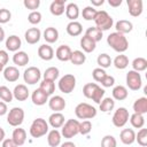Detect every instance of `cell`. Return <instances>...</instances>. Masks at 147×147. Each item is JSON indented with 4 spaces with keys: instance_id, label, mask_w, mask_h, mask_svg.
<instances>
[{
    "instance_id": "cell-2",
    "label": "cell",
    "mask_w": 147,
    "mask_h": 147,
    "mask_svg": "<svg viewBox=\"0 0 147 147\" xmlns=\"http://www.w3.org/2000/svg\"><path fill=\"white\" fill-rule=\"evenodd\" d=\"M94 23H95V28H98L100 31H106L113 26L114 21L113 17L106 10H98L94 18Z\"/></svg>"
},
{
    "instance_id": "cell-37",
    "label": "cell",
    "mask_w": 147,
    "mask_h": 147,
    "mask_svg": "<svg viewBox=\"0 0 147 147\" xmlns=\"http://www.w3.org/2000/svg\"><path fill=\"white\" fill-rule=\"evenodd\" d=\"M39 88H40L44 93H46L47 95H52V94L54 93V91H55V84H54L53 80L44 79V80L40 83Z\"/></svg>"
},
{
    "instance_id": "cell-18",
    "label": "cell",
    "mask_w": 147,
    "mask_h": 147,
    "mask_svg": "<svg viewBox=\"0 0 147 147\" xmlns=\"http://www.w3.org/2000/svg\"><path fill=\"white\" fill-rule=\"evenodd\" d=\"M38 55L44 61H51L54 57V51H53V48L49 45L44 44V45L39 46V48H38Z\"/></svg>"
},
{
    "instance_id": "cell-22",
    "label": "cell",
    "mask_w": 147,
    "mask_h": 147,
    "mask_svg": "<svg viewBox=\"0 0 147 147\" xmlns=\"http://www.w3.org/2000/svg\"><path fill=\"white\" fill-rule=\"evenodd\" d=\"M11 139L14 140V142L17 145V146H22L24 145L25 140H26V132L24 129H21V127H17L13 131V136H11Z\"/></svg>"
},
{
    "instance_id": "cell-20",
    "label": "cell",
    "mask_w": 147,
    "mask_h": 147,
    "mask_svg": "<svg viewBox=\"0 0 147 147\" xmlns=\"http://www.w3.org/2000/svg\"><path fill=\"white\" fill-rule=\"evenodd\" d=\"M31 99H32V102L36 106H42L48 101V95L46 93H44L40 88H37L32 92Z\"/></svg>"
},
{
    "instance_id": "cell-32",
    "label": "cell",
    "mask_w": 147,
    "mask_h": 147,
    "mask_svg": "<svg viewBox=\"0 0 147 147\" xmlns=\"http://www.w3.org/2000/svg\"><path fill=\"white\" fill-rule=\"evenodd\" d=\"M65 15H67V17L69 20H71V22L75 21L76 18H78V16H79V8H78V6L76 3H74V2L68 3V6L65 7Z\"/></svg>"
},
{
    "instance_id": "cell-50",
    "label": "cell",
    "mask_w": 147,
    "mask_h": 147,
    "mask_svg": "<svg viewBox=\"0 0 147 147\" xmlns=\"http://www.w3.org/2000/svg\"><path fill=\"white\" fill-rule=\"evenodd\" d=\"M10 18H11V13L6 8H1L0 9V24L8 23Z\"/></svg>"
},
{
    "instance_id": "cell-26",
    "label": "cell",
    "mask_w": 147,
    "mask_h": 147,
    "mask_svg": "<svg viewBox=\"0 0 147 147\" xmlns=\"http://www.w3.org/2000/svg\"><path fill=\"white\" fill-rule=\"evenodd\" d=\"M113 99L118 100V101H123L127 98V88L123 85H117L113 88Z\"/></svg>"
},
{
    "instance_id": "cell-8",
    "label": "cell",
    "mask_w": 147,
    "mask_h": 147,
    "mask_svg": "<svg viewBox=\"0 0 147 147\" xmlns=\"http://www.w3.org/2000/svg\"><path fill=\"white\" fill-rule=\"evenodd\" d=\"M130 118V115H129V110L125 108V107H119L113 115V124L116 126V127H123L127 121Z\"/></svg>"
},
{
    "instance_id": "cell-27",
    "label": "cell",
    "mask_w": 147,
    "mask_h": 147,
    "mask_svg": "<svg viewBox=\"0 0 147 147\" xmlns=\"http://www.w3.org/2000/svg\"><path fill=\"white\" fill-rule=\"evenodd\" d=\"M133 110L137 114L144 115L147 113V98L141 96L139 99H137L133 103Z\"/></svg>"
},
{
    "instance_id": "cell-40",
    "label": "cell",
    "mask_w": 147,
    "mask_h": 147,
    "mask_svg": "<svg viewBox=\"0 0 147 147\" xmlns=\"http://www.w3.org/2000/svg\"><path fill=\"white\" fill-rule=\"evenodd\" d=\"M96 62H98V64L100 65L101 69L109 68V67L111 65V63H113L111 57H110L107 53H102V54H100V55L98 56V59H96Z\"/></svg>"
},
{
    "instance_id": "cell-56",
    "label": "cell",
    "mask_w": 147,
    "mask_h": 147,
    "mask_svg": "<svg viewBox=\"0 0 147 147\" xmlns=\"http://www.w3.org/2000/svg\"><path fill=\"white\" fill-rule=\"evenodd\" d=\"M7 111H8V108H7L6 102L0 101V116H3L5 114H7Z\"/></svg>"
},
{
    "instance_id": "cell-12",
    "label": "cell",
    "mask_w": 147,
    "mask_h": 147,
    "mask_svg": "<svg viewBox=\"0 0 147 147\" xmlns=\"http://www.w3.org/2000/svg\"><path fill=\"white\" fill-rule=\"evenodd\" d=\"M71 53H72V51L68 45H61L56 48L55 56L57 60H60L62 62H67V61H70Z\"/></svg>"
},
{
    "instance_id": "cell-34",
    "label": "cell",
    "mask_w": 147,
    "mask_h": 147,
    "mask_svg": "<svg viewBox=\"0 0 147 147\" xmlns=\"http://www.w3.org/2000/svg\"><path fill=\"white\" fill-rule=\"evenodd\" d=\"M113 63H114L115 68H117L119 70H123L129 65V57L124 54H119L114 59Z\"/></svg>"
},
{
    "instance_id": "cell-46",
    "label": "cell",
    "mask_w": 147,
    "mask_h": 147,
    "mask_svg": "<svg viewBox=\"0 0 147 147\" xmlns=\"http://www.w3.org/2000/svg\"><path fill=\"white\" fill-rule=\"evenodd\" d=\"M117 146V141L115 139V137L107 134L102 138L101 140V147H116Z\"/></svg>"
},
{
    "instance_id": "cell-38",
    "label": "cell",
    "mask_w": 147,
    "mask_h": 147,
    "mask_svg": "<svg viewBox=\"0 0 147 147\" xmlns=\"http://www.w3.org/2000/svg\"><path fill=\"white\" fill-rule=\"evenodd\" d=\"M130 123L133 127L136 129H141L144 127V124H145V118H144V115H140V114H132L130 116Z\"/></svg>"
},
{
    "instance_id": "cell-16",
    "label": "cell",
    "mask_w": 147,
    "mask_h": 147,
    "mask_svg": "<svg viewBox=\"0 0 147 147\" xmlns=\"http://www.w3.org/2000/svg\"><path fill=\"white\" fill-rule=\"evenodd\" d=\"M21 46H22V41H21L20 37H17L16 34H11L6 39V48L10 52L16 53Z\"/></svg>"
},
{
    "instance_id": "cell-62",
    "label": "cell",
    "mask_w": 147,
    "mask_h": 147,
    "mask_svg": "<svg viewBox=\"0 0 147 147\" xmlns=\"http://www.w3.org/2000/svg\"><path fill=\"white\" fill-rule=\"evenodd\" d=\"M2 70H3V65H1V64H0V72H1Z\"/></svg>"
},
{
    "instance_id": "cell-36",
    "label": "cell",
    "mask_w": 147,
    "mask_h": 147,
    "mask_svg": "<svg viewBox=\"0 0 147 147\" xmlns=\"http://www.w3.org/2000/svg\"><path fill=\"white\" fill-rule=\"evenodd\" d=\"M132 68L137 72L145 71L147 69V60L145 57H136L132 61Z\"/></svg>"
},
{
    "instance_id": "cell-25",
    "label": "cell",
    "mask_w": 147,
    "mask_h": 147,
    "mask_svg": "<svg viewBox=\"0 0 147 147\" xmlns=\"http://www.w3.org/2000/svg\"><path fill=\"white\" fill-rule=\"evenodd\" d=\"M13 62L18 67H24L29 63V55L23 51H18L13 55Z\"/></svg>"
},
{
    "instance_id": "cell-28",
    "label": "cell",
    "mask_w": 147,
    "mask_h": 147,
    "mask_svg": "<svg viewBox=\"0 0 147 147\" xmlns=\"http://www.w3.org/2000/svg\"><path fill=\"white\" fill-rule=\"evenodd\" d=\"M44 39H45L46 42H48V44L55 42V41L59 39V31H57L55 28H53V26L46 28L45 31H44Z\"/></svg>"
},
{
    "instance_id": "cell-52",
    "label": "cell",
    "mask_w": 147,
    "mask_h": 147,
    "mask_svg": "<svg viewBox=\"0 0 147 147\" xmlns=\"http://www.w3.org/2000/svg\"><path fill=\"white\" fill-rule=\"evenodd\" d=\"M103 95H105V90L99 86V87L96 88V91L94 92V94H93V96H92V100H93L95 103H100L101 100H102V98H103Z\"/></svg>"
},
{
    "instance_id": "cell-55",
    "label": "cell",
    "mask_w": 147,
    "mask_h": 147,
    "mask_svg": "<svg viewBox=\"0 0 147 147\" xmlns=\"http://www.w3.org/2000/svg\"><path fill=\"white\" fill-rule=\"evenodd\" d=\"M2 147H18L15 142H14V140L10 138V139H5L3 141H2Z\"/></svg>"
},
{
    "instance_id": "cell-11",
    "label": "cell",
    "mask_w": 147,
    "mask_h": 147,
    "mask_svg": "<svg viewBox=\"0 0 147 147\" xmlns=\"http://www.w3.org/2000/svg\"><path fill=\"white\" fill-rule=\"evenodd\" d=\"M48 106L52 110H54V113H60L61 110H63L67 106L65 100L60 96V95H54L48 100Z\"/></svg>"
},
{
    "instance_id": "cell-48",
    "label": "cell",
    "mask_w": 147,
    "mask_h": 147,
    "mask_svg": "<svg viewBox=\"0 0 147 147\" xmlns=\"http://www.w3.org/2000/svg\"><path fill=\"white\" fill-rule=\"evenodd\" d=\"M28 21H29V23H31L33 25L39 24L41 22V13L40 11H37V10L31 11L29 14V16H28Z\"/></svg>"
},
{
    "instance_id": "cell-33",
    "label": "cell",
    "mask_w": 147,
    "mask_h": 147,
    "mask_svg": "<svg viewBox=\"0 0 147 147\" xmlns=\"http://www.w3.org/2000/svg\"><path fill=\"white\" fill-rule=\"evenodd\" d=\"M86 61V55L82 52V51H74L71 53V57H70V62L75 65H80L84 64V62Z\"/></svg>"
},
{
    "instance_id": "cell-5",
    "label": "cell",
    "mask_w": 147,
    "mask_h": 147,
    "mask_svg": "<svg viewBox=\"0 0 147 147\" xmlns=\"http://www.w3.org/2000/svg\"><path fill=\"white\" fill-rule=\"evenodd\" d=\"M79 133V122L77 119L70 118L68 119L63 125H62V130H61V134L67 138V139H71L75 136H77Z\"/></svg>"
},
{
    "instance_id": "cell-30",
    "label": "cell",
    "mask_w": 147,
    "mask_h": 147,
    "mask_svg": "<svg viewBox=\"0 0 147 147\" xmlns=\"http://www.w3.org/2000/svg\"><path fill=\"white\" fill-rule=\"evenodd\" d=\"M47 142L51 147H57L61 144V133L56 129L49 131L47 134Z\"/></svg>"
},
{
    "instance_id": "cell-42",
    "label": "cell",
    "mask_w": 147,
    "mask_h": 147,
    "mask_svg": "<svg viewBox=\"0 0 147 147\" xmlns=\"http://www.w3.org/2000/svg\"><path fill=\"white\" fill-rule=\"evenodd\" d=\"M98 87H99V85L95 84V83H87V84H85L84 87H83L84 96L87 98V99H92V96H93V94H94V92L96 91Z\"/></svg>"
},
{
    "instance_id": "cell-9",
    "label": "cell",
    "mask_w": 147,
    "mask_h": 147,
    "mask_svg": "<svg viewBox=\"0 0 147 147\" xmlns=\"http://www.w3.org/2000/svg\"><path fill=\"white\" fill-rule=\"evenodd\" d=\"M41 78V72L39 70V68L37 67H29L28 69L24 70L23 74V79L26 84L29 85H34L37 83H39Z\"/></svg>"
},
{
    "instance_id": "cell-53",
    "label": "cell",
    "mask_w": 147,
    "mask_h": 147,
    "mask_svg": "<svg viewBox=\"0 0 147 147\" xmlns=\"http://www.w3.org/2000/svg\"><path fill=\"white\" fill-rule=\"evenodd\" d=\"M115 84V78L113 77V76H109V75H107L105 78H103V80L101 82V85L103 86V87H110V86H113Z\"/></svg>"
},
{
    "instance_id": "cell-14",
    "label": "cell",
    "mask_w": 147,
    "mask_h": 147,
    "mask_svg": "<svg viewBox=\"0 0 147 147\" xmlns=\"http://www.w3.org/2000/svg\"><path fill=\"white\" fill-rule=\"evenodd\" d=\"M129 14L133 17H138L142 13V1L141 0H127Z\"/></svg>"
},
{
    "instance_id": "cell-59",
    "label": "cell",
    "mask_w": 147,
    "mask_h": 147,
    "mask_svg": "<svg viewBox=\"0 0 147 147\" xmlns=\"http://www.w3.org/2000/svg\"><path fill=\"white\" fill-rule=\"evenodd\" d=\"M61 147H76V145L74 142H71V141H65V142H63L61 145Z\"/></svg>"
},
{
    "instance_id": "cell-31",
    "label": "cell",
    "mask_w": 147,
    "mask_h": 147,
    "mask_svg": "<svg viewBox=\"0 0 147 147\" xmlns=\"http://www.w3.org/2000/svg\"><path fill=\"white\" fill-rule=\"evenodd\" d=\"M83 31V28H82V24L77 21H72L70 22L68 25H67V33L71 37H77L82 33Z\"/></svg>"
},
{
    "instance_id": "cell-19",
    "label": "cell",
    "mask_w": 147,
    "mask_h": 147,
    "mask_svg": "<svg viewBox=\"0 0 147 147\" xmlns=\"http://www.w3.org/2000/svg\"><path fill=\"white\" fill-rule=\"evenodd\" d=\"M3 77L7 82H10V83H14L16 82L18 78H20V71L16 67H6L3 69Z\"/></svg>"
},
{
    "instance_id": "cell-35",
    "label": "cell",
    "mask_w": 147,
    "mask_h": 147,
    "mask_svg": "<svg viewBox=\"0 0 147 147\" xmlns=\"http://www.w3.org/2000/svg\"><path fill=\"white\" fill-rule=\"evenodd\" d=\"M85 36L90 37L92 40H94L95 42H98V41H100V40L102 39V31H100V30H99L98 28H95V26H90V28L86 30Z\"/></svg>"
},
{
    "instance_id": "cell-29",
    "label": "cell",
    "mask_w": 147,
    "mask_h": 147,
    "mask_svg": "<svg viewBox=\"0 0 147 147\" xmlns=\"http://www.w3.org/2000/svg\"><path fill=\"white\" fill-rule=\"evenodd\" d=\"M80 47L83 48L84 52H86V53H92V52L95 49V47H96V42H95L94 40H92L90 37L84 36V37H82V39H80Z\"/></svg>"
},
{
    "instance_id": "cell-43",
    "label": "cell",
    "mask_w": 147,
    "mask_h": 147,
    "mask_svg": "<svg viewBox=\"0 0 147 147\" xmlns=\"http://www.w3.org/2000/svg\"><path fill=\"white\" fill-rule=\"evenodd\" d=\"M96 11H98V10H96L94 7L87 6V7H85V8L83 9L82 16H83V18L86 20V21H94L95 15H96Z\"/></svg>"
},
{
    "instance_id": "cell-3",
    "label": "cell",
    "mask_w": 147,
    "mask_h": 147,
    "mask_svg": "<svg viewBox=\"0 0 147 147\" xmlns=\"http://www.w3.org/2000/svg\"><path fill=\"white\" fill-rule=\"evenodd\" d=\"M75 114L79 119H91L96 116V109L86 102H80L76 106Z\"/></svg>"
},
{
    "instance_id": "cell-10",
    "label": "cell",
    "mask_w": 147,
    "mask_h": 147,
    "mask_svg": "<svg viewBox=\"0 0 147 147\" xmlns=\"http://www.w3.org/2000/svg\"><path fill=\"white\" fill-rule=\"evenodd\" d=\"M126 85L132 91L140 90V87L142 85V80H141L140 74L137 72V71H134V70H130L126 74Z\"/></svg>"
},
{
    "instance_id": "cell-54",
    "label": "cell",
    "mask_w": 147,
    "mask_h": 147,
    "mask_svg": "<svg viewBox=\"0 0 147 147\" xmlns=\"http://www.w3.org/2000/svg\"><path fill=\"white\" fill-rule=\"evenodd\" d=\"M8 60H9L8 53L6 51H3V49H0V64L5 67L8 63Z\"/></svg>"
},
{
    "instance_id": "cell-1",
    "label": "cell",
    "mask_w": 147,
    "mask_h": 147,
    "mask_svg": "<svg viewBox=\"0 0 147 147\" xmlns=\"http://www.w3.org/2000/svg\"><path fill=\"white\" fill-rule=\"evenodd\" d=\"M107 42L115 52H118V53L125 52L129 47V41H127L126 37L122 33H118V32L110 33L107 37Z\"/></svg>"
},
{
    "instance_id": "cell-47",
    "label": "cell",
    "mask_w": 147,
    "mask_h": 147,
    "mask_svg": "<svg viewBox=\"0 0 147 147\" xmlns=\"http://www.w3.org/2000/svg\"><path fill=\"white\" fill-rule=\"evenodd\" d=\"M106 76H107V74H106L105 69L95 68V69L92 71V77H93V79H94L95 82H98V83H101Z\"/></svg>"
},
{
    "instance_id": "cell-13",
    "label": "cell",
    "mask_w": 147,
    "mask_h": 147,
    "mask_svg": "<svg viewBox=\"0 0 147 147\" xmlns=\"http://www.w3.org/2000/svg\"><path fill=\"white\" fill-rule=\"evenodd\" d=\"M25 40L28 44L30 45H33V44H37L39 40H40V37H41V31L38 29V28H30L25 31Z\"/></svg>"
},
{
    "instance_id": "cell-6",
    "label": "cell",
    "mask_w": 147,
    "mask_h": 147,
    "mask_svg": "<svg viewBox=\"0 0 147 147\" xmlns=\"http://www.w3.org/2000/svg\"><path fill=\"white\" fill-rule=\"evenodd\" d=\"M76 87V77L71 74H67L59 80V90L62 93L69 94L71 93Z\"/></svg>"
},
{
    "instance_id": "cell-61",
    "label": "cell",
    "mask_w": 147,
    "mask_h": 147,
    "mask_svg": "<svg viewBox=\"0 0 147 147\" xmlns=\"http://www.w3.org/2000/svg\"><path fill=\"white\" fill-rule=\"evenodd\" d=\"M3 39H5V31H3V29H2L1 25H0V42H1Z\"/></svg>"
},
{
    "instance_id": "cell-49",
    "label": "cell",
    "mask_w": 147,
    "mask_h": 147,
    "mask_svg": "<svg viewBox=\"0 0 147 147\" xmlns=\"http://www.w3.org/2000/svg\"><path fill=\"white\" fill-rule=\"evenodd\" d=\"M92 130V123L90 121H83L82 123H79V133L83 136H86L91 132Z\"/></svg>"
},
{
    "instance_id": "cell-57",
    "label": "cell",
    "mask_w": 147,
    "mask_h": 147,
    "mask_svg": "<svg viewBox=\"0 0 147 147\" xmlns=\"http://www.w3.org/2000/svg\"><path fill=\"white\" fill-rule=\"evenodd\" d=\"M108 3L111 7H119L122 5V0H108Z\"/></svg>"
},
{
    "instance_id": "cell-41",
    "label": "cell",
    "mask_w": 147,
    "mask_h": 147,
    "mask_svg": "<svg viewBox=\"0 0 147 147\" xmlns=\"http://www.w3.org/2000/svg\"><path fill=\"white\" fill-rule=\"evenodd\" d=\"M59 76H60V71L56 67H49L44 72V79H47V80L55 82V79H57Z\"/></svg>"
},
{
    "instance_id": "cell-15",
    "label": "cell",
    "mask_w": 147,
    "mask_h": 147,
    "mask_svg": "<svg viewBox=\"0 0 147 147\" xmlns=\"http://www.w3.org/2000/svg\"><path fill=\"white\" fill-rule=\"evenodd\" d=\"M13 96L17 101H25L29 98V90L24 84H18L13 91Z\"/></svg>"
},
{
    "instance_id": "cell-7",
    "label": "cell",
    "mask_w": 147,
    "mask_h": 147,
    "mask_svg": "<svg viewBox=\"0 0 147 147\" xmlns=\"http://www.w3.org/2000/svg\"><path fill=\"white\" fill-rule=\"evenodd\" d=\"M24 119V110L20 107H14L7 115V122L11 126H20Z\"/></svg>"
},
{
    "instance_id": "cell-39",
    "label": "cell",
    "mask_w": 147,
    "mask_h": 147,
    "mask_svg": "<svg viewBox=\"0 0 147 147\" xmlns=\"http://www.w3.org/2000/svg\"><path fill=\"white\" fill-rule=\"evenodd\" d=\"M115 107V101L113 98H105L103 100H101V102L99 103V108L101 111L103 113H108L110 110H113Z\"/></svg>"
},
{
    "instance_id": "cell-58",
    "label": "cell",
    "mask_w": 147,
    "mask_h": 147,
    "mask_svg": "<svg viewBox=\"0 0 147 147\" xmlns=\"http://www.w3.org/2000/svg\"><path fill=\"white\" fill-rule=\"evenodd\" d=\"M105 0H91V3H92V7L93 6H101L103 5Z\"/></svg>"
},
{
    "instance_id": "cell-51",
    "label": "cell",
    "mask_w": 147,
    "mask_h": 147,
    "mask_svg": "<svg viewBox=\"0 0 147 147\" xmlns=\"http://www.w3.org/2000/svg\"><path fill=\"white\" fill-rule=\"evenodd\" d=\"M23 5L25 8L34 11V9H38V7L40 6V0H24Z\"/></svg>"
},
{
    "instance_id": "cell-24",
    "label": "cell",
    "mask_w": 147,
    "mask_h": 147,
    "mask_svg": "<svg viewBox=\"0 0 147 147\" xmlns=\"http://www.w3.org/2000/svg\"><path fill=\"white\" fill-rule=\"evenodd\" d=\"M116 28V32L118 33H122V34H125V33H129L132 31L133 29V24L130 22V21H126V20H121L116 23L115 25Z\"/></svg>"
},
{
    "instance_id": "cell-60",
    "label": "cell",
    "mask_w": 147,
    "mask_h": 147,
    "mask_svg": "<svg viewBox=\"0 0 147 147\" xmlns=\"http://www.w3.org/2000/svg\"><path fill=\"white\" fill-rule=\"evenodd\" d=\"M5 134H6V133H5V131H3V129H2L1 126H0V142L5 140Z\"/></svg>"
},
{
    "instance_id": "cell-4",
    "label": "cell",
    "mask_w": 147,
    "mask_h": 147,
    "mask_svg": "<svg viewBox=\"0 0 147 147\" xmlns=\"http://www.w3.org/2000/svg\"><path fill=\"white\" fill-rule=\"evenodd\" d=\"M48 132V123L44 118H36L30 126V134L32 138H40Z\"/></svg>"
},
{
    "instance_id": "cell-17",
    "label": "cell",
    "mask_w": 147,
    "mask_h": 147,
    "mask_svg": "<svg viewBox=\"0 0 147 147\" xmlns=\"http://www.w3.org/2000/svg\"><path fill=\"white\" fill-rule=\"evenodd\" d=\"M119 139L124 145H132L136 141V133L132 129H123L119 133Z\"/></svg>"
},
{
    "instance_id": "cell-23",
    "label": "cell",
    "mask_w": 147,
    "mask_h": 147,
    "mask_svg": "<svg viewBox=\"0 0 147 147\" xmlns=\"http://www.w3.org/2000/svg\"><path fill=\"white\" fill-rule=\"evenodd\" d=\"M48 123H49L51 126L54 127V129L62 127V125L64 124V116H63L61 113H53V114L48 117Z\"/></svg>"
},
{
    "instance_id": "cell-45",
    "label": "cell",
    "mask_w": 147,
    "mask_h": 147,
    "mask_svg": "<svg viewBox=\"0 0 147 147\" xmlns=\"http://www.w3.org/2000/svg\"><path fill=\"white\" fill-rule=\"evenodd\" d=\"M136 140L138 141V144H139L141 147L147 146V129L141 127V129L138 131V133L136 134Z\"/></svg>"
},
{
    "instance_id": "cell-44",
    "label": "cell",
    "mask_w": 147,
    "mask_h": 147,
    "mask_svg": "<svg viewBox=\"0 0 147 147\" xmlns=\"http://www.w3.org/2000/svg\"><path fill=\"white\" fill-rule=\"evenodd\" d=\"M13 92L7 86H0V99L3 102H11L13 101Z\"/></svg>"
},
{
    "instance_id": "cell-21",
    "label": "cell",
    "mask_w": 147,
    "mask_h": 147,
    "mask_svg": "<svg viewBox=\"0 0 147 147\" xmlns=\"http://www.w3.org/2000/svg\"><path fill=\"white\" fill-rule=\"evenodd\" d=\"M65 0H54L49 6V11L54 16H61L65 9Z\"/></svg>"
}]
</instances>
